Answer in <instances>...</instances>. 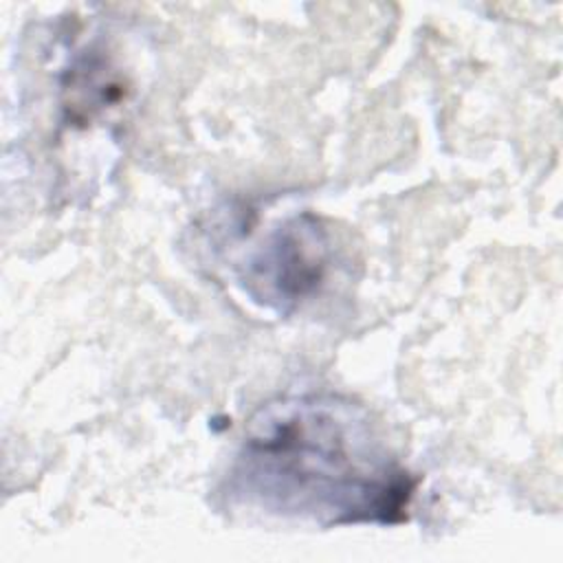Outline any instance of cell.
<instances>
[{
  "mask_svg": "<svg viewBox=\"0 0 563 563\" xmlns=\"http://www.w3.org/2000/svg\"><path fill=\"white\" fill-rule=\"evenodd\" d=\"M413 486L369 413L336 394L264 405L249 420L229 475L233 497L321 526L398 523Z\"/></svg>",
  "mask_w": 563,
  "mask_h": 563,
  "instance_id": "1",
  "label": "cell"
},
{
  "mask_svg": "<svg viewBox=\"0 0 563 563\" xmlns=\"http://www.w3.org/2000/svg\"><path fill=\"white\" fill-rule=\"evenodd\" d=\"M330 266V235L314 213L277 224L240 271L244 290L260 303L288 312L314 295Z\"/></svg>",
  "mask_w": 563,
  "mask_h": 563,
  "instance_id": "2",
  "label": "cell"
}]
</instances>
